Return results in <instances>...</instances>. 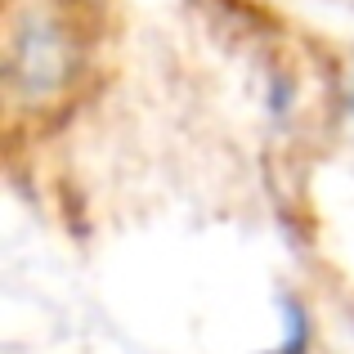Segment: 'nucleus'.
<instances>
[{"mask_svg": "<svg viewBox=\"0 0 354 354\" xmlns=\"http://www.w3.org/2000/svg\"><path fill=\"white\" fill-rule=\"evenodd\" d=\"M346 90H350V113H354V63H350V77H346Z\"/></svg>", "mask_w": 354, "mask_h": 354, "instance_id": "2", "label": "nucleus"}, {"mask_svg": "<svg viewBox=\"0 0 354 354\" xmlns=\"http://www.w3.org/2000/svg\"><path fill=\"white\" fill-rule=\"evenodd\" d=\"M81 72V36L59 9H27L9 27L5 81L23 104H50Z\"/></svg>", "mask_w": 354, "mask_h": 354, "instance_id": "1", "label": "nucleus"}]
</instances>
